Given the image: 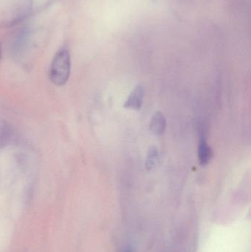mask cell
<instances>
[{"label":"cell","mask_w":251,"mask_h":252,"mask_svg":"<svg viewBox=\"0 0 251 252\" xmlns=\"http://www.w3.org/2000/svg\"><path fill=\"white\" fill-rule=\"evenodd\" d=\"M71 73V59L66 49L59 50L52 62L50 78L55 85L61 87L69 81Z\"/></svg>","instance_id":"cell-1"},{"label":"cell","mask_w":251,"mask_h":252,"mask_svg":"<svg viewBox=\"0 0 251 252\" xmlns=\"http://www.w3.org/2000/svg\"><path fill=\"white\" fill-rule=\"evenodd\" d=\"M144 90L142 85H138L130 94L125 101V108L139 111L141 109L144 101Z\"/></svg>","instance_id":"cell-2"},{"label":"cell","mask_w":251,"mask_h":252,"mask_svg":"<svg viewBox=\"0 0 251 252\" xmlns=\"http://www.w3.org/2000/svg\"><path fill=\"white\" fill-rule=\"evenodd\" d=\"M198 159L201 165L205 166L209 164L213 157V151L212 148L208 145L205 138L201 137L198 146Z\"/></svg>","instance_id":"cell-3"},{"label":"cell","mask_w":251,"mask_h":252,"mask_svg":"<svg viewBox=\"0 0 251 252\" xmlns=\"http://www.w3.org/2000/svg\"><path fill=\"white\" fill-rule=\"evenodd\" d=\"M167 120L165 115L161 112L155 114L150 121V129L153 134L160 136L165 133L166 130Z\"/></svg>","instance_id":"cell-4"},{"label":"cell","mask_w":251,"mask_h":252,"mask_svg":"<svg viewBox=\"0 0 251 252\" xmlns=\"http://www.w3.org/2000/svg\"><path fill=\"white\" fill-rule=\"evenodd\" d=\"M159 158V153L156 147L150 148L147 153V159L145 161V167L147 170H151L156 167Z\"/></svg>","instance_id":"cell-5"},{"label":"cell","mask_w":251,"mask_h":252,"mask_svg":"<svg viewBox=\"0 0 251 252\" xmlns=\"http://www.w3.org/2000/svg\"><path fill=\"white\" fill-rule=\"evenodd\" d=\"M1 47H0V61H1Z\"/></svg>","instance_id":"cell-6"},{"label":"cell","mask_w":251,"mask_h":252,"mask_svg":"<svg viewBox=\"0 0 251 252\" xmlns=\"http://www.w3.org/2000/svg\"><path fill=\"white\" fill-rule=\"evenodd\" d=\"M131 252V251H130V250H127V251H126V252Z\"/></svg>","instance_id":"cell-7"}]
</instances>
